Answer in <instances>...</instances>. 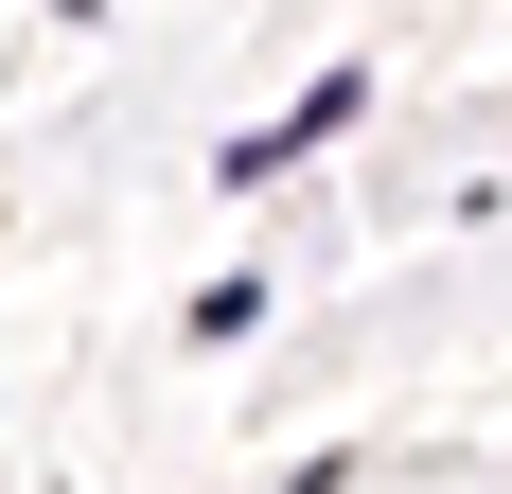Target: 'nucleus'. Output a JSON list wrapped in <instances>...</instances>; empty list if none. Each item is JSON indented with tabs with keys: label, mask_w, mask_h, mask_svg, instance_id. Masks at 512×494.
Returning a JSON list of instances; mask_svg holds the SVG:
<instances>
[{
	"label": "nucleus",
	"mask_w": 512,
	"mask_h": 494,
	"mask_svg": "<svg viewBox=\"0 0 512 494\" xmlns=\"http://www.w3.org/2000/svg\"><path fill=\"white\" fill-rule=\"evenodd\" d=\"M354 106H371V71H354V53H336V71H318L301 106H265V124H248V142H230V159H212V177H230V195H265V177H301V159L336 142Z\"/></svg>",
	"instance_id": "nucleus-1"
}]
</instances>
